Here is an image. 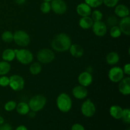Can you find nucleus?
<instances>
[{"instance_id": "nucleus-38", "label": "nucleus", "mask_w": 130, "mask_h": 130, "mask_svg": "<svg viewBox=\"0 0 130 130\" xmlns=\"http://www.w3.org/2000/svg\"><path fill=\"white\" fill-rule=\"evenodd\" d=\"M0 130H12V128L10 126V124H2L0 126Z\"/></svg>"}, {"instance_id": "nucleus-8", "label": "nucleus", "mask_w": 130, "mask_h": 130, "mask_svg": "<svg viewBox=\"0 0 130 130\" xmlns=\"http://www.w3.org/2000/svg\"><path fill=\"white\" fill-rule=\"evenodd\" d=\"M81 110L83 115L87 118H91L96 112V107L91 100L88 99L83 103Z\"/></svg>"}, {"instance_id": "nucleus-27", "label": "nucleus", "mask_w": 130, "mask_h": 130, "mask_svg": "<svg viewBox=\"0 0 130 130\" xmlns=\"http://www.w3.org/2000/svg\"><path fill=\"white\" fill-rule=\"evenodd\" d=\"M122 32L121 31L120 29H119V26L117 25H114L112 26L110 29V35L112 38H118L121 36Z\"/></svg>"}, {"instance_id": "nucleus-13", "label": "nucleus", "mask_w": 130, "mask_h": 130, "mask_svg": "<svg viewBox=\"0 0 130 130\" xmlns=\"http://www.w3.org/2000/svg\"><path fill=\"white\" fill-rule=\"evenodd\" d=\"M93 81V77L90 72L85 71L83 72L79 75L78 76V82L80 84V85L87 87L90 86Z\"/></svg>"}, {"instance_id": "nucleus-21", "label": "nucleus", "mask_w": 130, "mask_h": 130, "mask_svg": "<svg viewBox=\"0 0 130 130\" xmlns=\"http://www.w3.org/2000/svg\"><path fill=\"white\" fill-rule=\"evenodd\" d=\"M119 55L116 52H110L106 56L107 63L110 66H114L119 62Z\"/></svg>"}, {"instance_id": "nucleus-31", "label": "nucleus", "mask_w": 130, "mask_h": 130, "mask_svg": "<svg viewBox=\"0 0 130 130\" xmlns=\"http://www.w3.org/2000/svg\"><path fill=\"white\" fill-rule=\"evenodd\" d=\"M17 106V103L15 101H13V100H10V101L7 102L5 104L4 108H5V110L8 112H11L12 110H13L14 109L16 108Z\"/></svg>"}, {"instance_id": "nucleus-34", "label": "nucleus", "mask_w": 130, "mask_h": 130, "mask_svg": "<svg viewBox=\"0 0 130 130\" xmlns=\"http://www.w3.org/2000/svg\"><path fill=\"white\" fill-rule=\"evenodd\" d=\"M119 0H103V3L109 8H113L117 5Z\"/></svg>"}, {"instance_id": "nucleus-23", "label": "nucleus", "mask_w": 130, "mask_h": 130, "mask_svg": "<svg viewBox=\"0 0 130 130\" xmlns=\"http://www.w3.org/2000/svg\"><path fill=\"white\" fill-rule=\"evenodd\" d=\"M15 58V53L13 50L10 49H6L3 51L2 53V58L4 61L6 62H11L14 58Z\"/></svg>"}, {"instance_id": "nucleus-4", "label": "nucleus", "mask_w": 130, "mask_h": 130, "mask_svg": "<svg viewBox=\"0 0 130 130\" xmlns=\"http://www.w3.org/2000/svg\"><path fill=\"white\" fill-rule=\"evenodd\" d=\"M15 53V58L20 63L24 65H27L33 60V55L29 50L26 49L13 50Z\"/></svg>"}, {"instance_id": "nucleus-39", "label": "nucleus", "mask_w": 130, "mask_h": 130, "mask_svg": "<svg viewBox=\"0 0 130 130\" xmlns=\"http://www.w3.org/2000/svg\"><path fill=\"white\" fill-rule=\"evenodd\" d=\"M15 130H28V129H27V128L25 126L21 125V126H18Z\"/></svg>"}, {"instance_id": "nucleus-16", "label": "nucleus", "mask_w": 130, "mask_h": 130, "mask_svg": "<svg viewBox=\"0 0 130 130\" xmlns=\"http://www.w3.org/2000/svg\"><path fill=\"white\" fill-rule=\"evenodd\" d=\"M77 14L80 16L88 17L91 13V8L85 3L79 4L76 8Z\"/></svg>"}, {"instance_id": "nucleus-40", "label": "nucleus", "mask_w": 130, "mask_h": 130, "mask_svg": "<svg viewBox=\"0 0 130 130\" xmlns=\"http://www.w3.org/2000/svg\"><path fill=\"white\" fill-rule=\"evenodd\" d=\"M15 1L18 5H23L24 3H25L26 0H15Z\"/></svg>"}, {"instance_id": "nucleus-24", "label": "nucleus", "mask_w": 130, "mask_h": 130, "mask_svg": "<svg viewBox=\"0 0 130 130\" xmlns=\"http://www.w3.org/2000/svg\"><path fill=\"white\" fill-rule=\"evenodd\" d=\"M11 69L10 64L6 61L0 62V76H5L7 74Z\"/></svg>"}, {"instance_id": "nucleus-14", "label": "nucleus", "mask_w": 130, "mask_h": 130, "mask_svg": "<svg viewBox=\"0 0 130 130\" xmlns=\"http://www.w3.org/2000/svg\"><path fill=\"white\" fill-rule=\"evenodd\" d=\"M72 95L76 99L82 100L86 98L88 95V90L86 87L82 85L75 86L72 90Z\"/></svg>"}, {"instance_id": "nucleus-6", "label": "nucleus", "mask_w": 130, "mask_h": 130, "mask_svg": "<svg viewBox=\"0 0 130 130\" xmlns=\"http://www.w3.org/2000/svg\"><path fill=\"white\" fill-rule=\"evenodd\" d=\"M13 41L17 45L25 47L30 43V36L24 30H17L13 34Z\"/></svg>"}, {"instance_id": "nucleus-29", "label": "nucleus", "mask_w": 130, "mask_h": 130, "mask_svg": "<svg viewBox=\"0 0 130 130\" xmlns=\"http://www.w3.org/2000/svg\"><path fill=\"white\" fill-rule=\"evenodd\" d=\"M85 3L91 8H97L101 6L103 3V0H85Z\"/></svg>"}, {"instance_id": "nucleus-20", "label": "nucleus", "mask_w": 130, "mask_h": 130, "mask_svg": "<svg viewBox=\"0 0 130 130\" xmlns=\"http://www.w3.org/2000/svg\"><path fill=\"white\" fill-rule=\"evenodd\" d=\"M93 20L90 17H83L79 22V25L82 29H88L92 27L93 24Z\"/></svg>"}, {"instance_id": "nucleus-9", "label": "nucleus", "mask_w": 130, "mask_h": 130, "mask_svg": "<svg viewBox=\"0 0 130 130\" xmlns=\"http://www.w3.org/2000/svg\"><path fill=\"white\" fill-rule=\"evenodd\" d=\"M123 69L119 67H114L110 69L108 73L109 79L113 83H118L124 77Z\"/></svg>"}, {"instance_id": "nucleus-32", "label": "nucleus", "mask_w": 130, "mask_h": 130, "mask_svg": "<svg viewBox=\"0 0 130 130\" xmlns=\"http://www.w3.org/2000/svg\"><path fill=\"white\" fill-rule=\"evenodd\" d=\"M121 119H123V122L127 124H129L130 123V110L129 109H123V116Z\"/></svg>"}, {"instance_id": "nucleus-41", "label": "nucleus", "mask_w": 130, "mask_h": 130, "mask_svg": "<svg viewBox=\"0 0 130 130\" xmlns=\"http://www.w3.org/2000/svg\"><path fill=\"white\" fill-rule=\"evenodd\" d=\"M28 114H29V116H30V117H32V118L34 117V116H35V115H36V112H34V111H32V112H29V113H28Z\"/></svg>"}, {"instance_id": "nucleus-25", "label": "nucleus", "mask_w": 130, "mask_h": 130, "mask_svg": "<svg viewBox=\"0 0 130 130\" xmlns=\"http://www.w3.org/2000/svg\"><path fill=\"white\" fill-rule=\"evenodd\" d=\"M42 67L41 64L38 62H34L30 65L29 67V71L30 72L32 75H38L41 72Z\"/></svg>"}, {"instance_id": "nucleus-3", "label": "nucleus", "mask_w": 130, "mask_h": 130, "mask_svg": "<svg viewBox=\"0 0 130 130\" xmlns=\"http://www.w3.org/2000/svg\"><path fill=\"white\" fill-rule=\"evenodd\" d=\"M46 104V99L41 95H37L32 96L29 102V106L32 111L35 112L40 111Z\"/></svg>"}, {"instance_id": "nucleus-10", "label": "nucleus", "mask_w": 130, "mask_h": 130, "mask_svg": "<svg viewBox=\"0 0 130 130\" xmlns=\"http://www.w3.org/2000/svg\"><path fill=\"white\" fill-rule=\"evenodd\" d=\"M50 5L52 10L57 15H63L67 11V5L63 0H52Z\"/></svg>"}, {"instance_id": "nucleus-33", "label": "nucleus", "mask_w": 130, "mask_h": 130, "mask_svg": "<svg viewBox=\"0 0 130 130\" xmlns=\"http://www.w3.org/2000/svg\"><path fill=\"white\" fill-rule=\"evenodd\" d=\"M10 83V78L7 76H1L0 77V86L2 87H6Z\"/></svg>"}, {"instance_id": "nucleus-22", "label": "nucleus", "mask_w": 130, "mask_h": 130, "mask_svg": "<svg viewBox=\"0 0 130 130\" xmlns=\"http://www.w3.org/2000/svg\"><path fill=\"white\" fill-rule=\"evenodd\" d=\"M17 112L20 115H26L30 111V108H29V104H27L24 102H21L17 104L16 106Z\"/></svg>"}, {"instance_id": "nucleus-7", "label": "nucleus", "mask_w": 130, "mask_h": 130, "mask_svg": "<svg viewBox=\"0 0 130 130\" xmlns=\"http://www.w3.org/2000/svg\"><path fill=\"white\" fill-rule=\"evenodd\" d=\"M10 83L9 86L13 90L15 91H21L24 88L25 81L22 76L19 75H13L10 77Z\"/></svg>"}, {"instance_id": "nucleus-42", "label": "nucleus", "mask_w": 130, "mask_h": 130, "mask_svg": "<svg viewBox=\"0 0 130 130\" xmlns=\"http://www.w3.org/2000/svg\"><path fill=\"white\" fill-rule=\"evenodd\" d=\"M4 123V119L3 117H1V116H0V125H1L2 124H3Z\"/></svg>"}, {"instance_id": "nucleus-18", "label": "nucleus", "mask_w": 130, "mask_h": 130, "mask_svg": "<svg viewBox=\"0 0 130 130\" xmlns=\"http://www.w3.org/2000/svg\"><path fill=\"white\" fill-rule=\"evenodd\" d=\"M69 51L72 56L76 58L81 57L84 54V50L83 47L77 44H71L69 48Z\"/></svg>"}, {"instance_id": "nucleus-2", "label": "nucleus", "mask_w": 130, "mask_h": 130, "mask_svg": "<svg viewBox=\"0 0 130 130\" xmlns=\"http://www.w3.org/2000/svg\"><path fill=\"white\" fill-rule=\"evenodd\" d=\"M72 100L69 95L65 93L60 94L57 99V105L62 112H68L72 108Z\"/></svg>"}, {"instance_id": "nucleus-1", "label": "nucleus", "mask_w": 130, "mask_h": 130, "mask_svg": "<svg viewBox=\"0 0 130 130\" xmlns=\"http://www.w3.org/2000/svg\"><path fill=\"white\" fill-rule=\"evenodd\" d=\"M72 41L71 38L65 33H60L55 36L51 43L52 48L58 52H63L69 50Z\"/></svg>"}, {"instance_id": "nucleus-12", "label": "nucleus", "mask_w": 130, "mask_h": 130, "mask_svg": "<svg viewBox=\"0 0 130 130\" xmlns=\"http://www.w3.org/2000/svg\"><path fill=\"white\" fill-rule=\"evenodd\" d=\"M119 91L122 95H128L130 94V77H123L122 80L119 81L118 86Z\"/></svg>"}, {"instance_id": "nucleus-43", "label": "nucleus", "mask_w": 130, "mask_h": 130, "mask_svg": "<svg viewBox=\"0 0 130 130\" xmlns=\"http://www.w3.org/2000/svg\"><path fill=\"white\" fill-rule=\"evenodd\" d=\"M44 1H46V2H50L52 1V0H43Z\"/></svg>"}, {"instance_id": "nucleus-17", "label": "nucleus", "mask_w": 130, "mask_h": 130, "mask_svg": "<svg viewBox=\"0 0 130 130\" xmlns=\"http://www.w3.org/2000/svg\"><path fill=\"white\" fill-rule=\"evenodd\" d=\"M115 14L118 17L121 18H124L129 16V10L128 6L124 5H118L116 6L114 10Z\"/></svg>"}, {"instance_id": "nucleus-5", "label": "nucleus", "mask_w": 130, "mask_h": 130, "mask_svg": "<svg viewBox=\"0 0 130 130\" xmlns=\"http://www.w3.org/2000/svg\"><path fill=\"white\" fill-rule=\"evenodd\" d=\"M55 53L52 50L48 48L41 49L37 54V58L38 61L42 63H49L53 62L55 59Z\"/></svg>"}, {"instance_id": "nucleus-15", "label": "nucleus", "mask_w": 130, "mask_h": 130, "mask_svg": "<svg viewBox=\"0 0 130 130\" xmlns=\"http://www.w3.org/2000/svg\"><path fill=\"white\" fill-rule=\"evenodd\" d=\"M119 27L122 33L126 36L130 35V18L129 16L122 18L119 22Z\"/></svg>"}, {"instance_id": "nucleus-19", "label": "nucleus", "mask_w": 130, "mask_h": 130, "mask_svg": "<svg viewBox=\"0 0 130 130\" xmlns=\"http://www.w3.org/2000/svg\"><path fill=\"white\" fill-rule=\"evenodd\" d=\"M123 109L119 105H112L110 107L109 112L110 116L116 119H121L123 116Z\"/></svg>"}, {"instance_id": "nucleus-30", "label": "nucleus", "mask_w": 130, "mask_h": 130, "mask_svg": "<svg viewBox=\"0 0 130 130\" xmlns=\"http://www.w3.org/2000/svg\"><path fill=\"white\" fill-rule=\"evenodd\" d=\"M41 11H42V13L44 14L48 13L50 11H51L52 8H51V5L50 3V2H46L44 1L41 3L40 6Z\"/></svg>"}, {"instance_id": "nucleus-11", "label": "nucleus", "mask_w": 130, "mask_h": 130, "mask_svg": "<svg viewBox=\"0 0 130 130\" xmlns=\"http://www.w3.org/2000/svg\"><path fill=\"white\" fill-rule=\"evenodd\" d=\"M92 30L94 34L99 37H102L106 34L107 31V27L105 23L100 21L94 22L92 25Z\"/></svg>"}, {"instance_id": "nucleus-35", "label": "nucleus", "mask_w": 130, "mask_h": 130, "mask_svg": "<svg viewBox=\"0 0 130 130\" xmlns=\"http://www.w3.org/2000/svg\"><path fill=\"white\" fill-rule=\"evenodd\" d=\"M118 23V18L115 16H110L107 19V24L109 26H114L116 25Z\"/></svg>"}, {"instance_id": "nucleus-28", "label": "nucleus", "mask_w": 130, "mask_h": 130, "mask_svg": "<svg viewBox=\"0 0 130 130\" xmlns=\"http://www.w3.org/2000/svg\"><path fill=\"white\" fill-rule=\"evenodd\" d=\"M91 19L93 20V22H97L100 21L103 18V14L101 11L100 10H94L92 13H91Z\"/></svg>"}, {"instance_id": "nucleus-26", "label": "nucleus", "mask_w": 130, "mask_h": 130, "mask_svg": "<svg viewBox=\"0 0 130 130\" xmlns=\"http://www.w3.org/2000/svg\"><path fill=\"white\" fill-rule=\"evenodd\" d=\"M1 39L5 43H11L13 41V34L11 32L6 30L1 34Z\"/></svg>"}, {"instance_id": "nucleus-36", "label": "nucleus", "mask_w": 130, "mask_h": 130, "mask_svg": "<svg viewBox=\"0 0 130 130\" xmlns=\"http://www.w3.org/2000/svg\"><path fill=\"white\" fill-rule=\"evenodd\" d=\"M71 130H85V129L83 125L76 123L72 126V128H71Z\"/></svg>"}, {"instance_id": "nucleus-37", "label": "nucleus", "mask_w": 130, "mask_h": 130, "mask_svg": "<svg viewBox=\"0 0 130 130\" xmlns=\"http://www.w3.org/2000/svg\"><path fill=\"white\" fill-rule=\"evenodd\" d=\"M123 72L124 74H126L128 76L130 75V64L129 63L125 64V66H124V68H123Z\"/></svg>"}]
</instances>
